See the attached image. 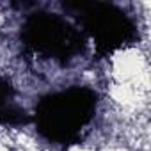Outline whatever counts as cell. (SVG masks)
I'll use <instances>...</instances> for the list:
<instances>
[{"label": "cell", "mask_w": 151, "mask_h": 151, "mask_svg": "<svg viewBox=\"0 0 151 151\" xmlns=\"http://www.w3.org/2000/svg\"><path fill=\"white\" fill-rule=\"evenodd\" d=\"M96 94L86 87H71L41 100L36 109L37 130L53 142L68 144L80 139L96 112Z\"/></svg>", "instance_id": "cell-1"}, {"label": "cell", "mask_w": 151, "mask_h": 151, "mask_svg": "<svg viewBox=\"0 0 151 151\" xmlns=\"http://www.w3.org/2000/svg\"><path fill=\"white\" fill-rule=\"evenodd\" d=\"M23 39L34 52L60 62H68L86 46V39L77 27L48 13L29 18L23 27Z\"/></svg>", "instance_id": "cell-2"}, {"label": "cell", "mask_w": 151, "mask_h": 151, "mask_svg": "<svg viewBox=\"0 0 151 151\" xmlns=\"http://www.w3.org/2000/svg\"><path fill=\"white\" fill-rule=\"evenodd\" d=\"M75 9L86 30L93 36L100 55H107L135 39V25L130 18L110 4L101 2H77L68 4Z\"/></svg>", "instance_id": "cell-3"}]
</instances>
